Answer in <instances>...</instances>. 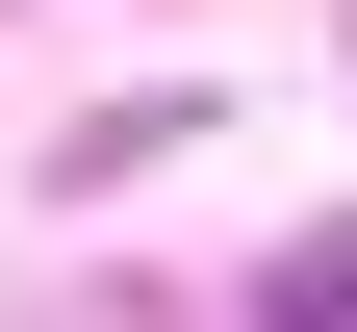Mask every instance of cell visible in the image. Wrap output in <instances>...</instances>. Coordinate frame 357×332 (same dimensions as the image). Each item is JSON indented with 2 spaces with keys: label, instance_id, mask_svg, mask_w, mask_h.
Here are the masks:
<instances>
[{
  "label": "cell",
  "instance_id": "1",
  "mask_svg": "<svg viewBox=\"0 0 357 332\" xmlns=\"http://www.w3.org/2000/svg\"><path fill=\"white\" fill-rule=\"evenodd\" d=\"M153 154H204V103H178V77H153V103H102V128H52V205H128Z\"/></svg>",
  "mask_w": 357,
  "mask_h": 332
},
{
  "label": "cell",
  "instance_id": "2",
  "mask_svg": "<svg viewBox=\"0 0 357 332\" xmlns=\"http://www.w3.org/2000/svg\"><path fill=\"white\" fill-rule=\"evenodd\" d=\"M230 332H357V205L306 230V256H255V307H230Z\"/></svg>",
  "mask_w": 357,
  "mask_h": 332
},
{
  "label": "cell",
  "instance_id": "3",
  "mask_svg": "<svg viewBox=\"0 0 357 332\" xmlns=\"http://www.w3.org/2000/svg\"><path fill=\"white\" fill-rule=\"evenodd\" d=\"M52 332H204V307H153V281H77V307H52Z\"/></svg>",
  "mask_w": 357,
  "mask_h": 332
}]
</instances>
